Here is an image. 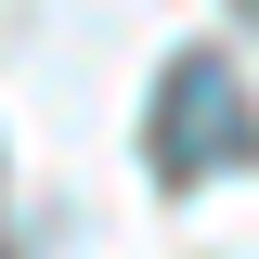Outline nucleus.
Masks as SVG:
<instances>
[{
  "instance_id": "f257e3e1",
  "label": "nucleus",
  "mask_w": 259,
  "mask_h": 259,
  "mask_svg": "<svg viewBox=\"0 0 259 259\" xmlns=\"http://www.w3.org/2000/svg\"><path fill=\"white\" fill-rule=\"evenodd\" d=\"M259 156V104L221 52H182L156 78V182H207V168H246Z\"/></svg>"
},
{
  "instance_id": "f03ea898",
  "label": "nucleus",
  "mask_w": 259,
  "mask_h": 259,
  "mask_svg": "<svg viewBox=\"0 0 259 259\" xmlns=\"http://www.w3.org/2000/svg\"><path fill=\"white\" fill-rule=\"evenodd\" d=\"M0 259H13V246H0Z\"/></svg>"
}]
</instances>
